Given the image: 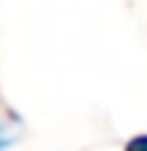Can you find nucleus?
Wrapping results in <instances>:
<instances>
[{"label": "nucleus", "instance_id": "obj_1", "mask_svg": "<svg viewBox=\"0 0 147 151\" xmlns=\"http://www.w3.org/2000/svg\"><path fill=\"white\" fill-rule=\"evenodd\" d=\"M125 151H147V135H134V138H128Z\"/></svg>", "mask_w": 147, "mask_h": 151}]
</instances>
